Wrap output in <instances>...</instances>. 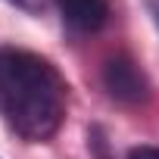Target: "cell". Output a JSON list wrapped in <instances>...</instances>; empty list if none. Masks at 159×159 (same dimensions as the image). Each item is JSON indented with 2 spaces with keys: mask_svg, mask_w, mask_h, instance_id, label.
<instances>
[{
  "mask_svg": "<svg viewBox=\"0 0 159 159\" xmlns=\"http://www.w3.org/2000/svg\"><path fill=\"white\" fill-rule=\"evenodd\" d=\"M62 22L75 31H100L109 19V0H56Z\"/></svg>",
  "mask_w": 159,
  "mask_h": 159,
  "instance_id": "3",
  "label": "cell"
},
{
  "mask_svg": "<svg viewBox=\"0 0 159 159\" xmlns=\"http://www.w3.org/2000/svg\"><path fill=\"white\" fill-rule=\"evenodd\" d=\"M128 159H159V147H147V143L131 147L128 150Z\"/></svg>",
  "mask_w": 159,
  "mask_h": 159,
  "instance_id": "5",
  "label": "cell"
},
{
  "mask_svg": "<svg viewBox=\"0 0 159 159\" xmlns=\"http://www.w3.org/2000/svg\"><path fill=\"white\" fill-rule=\"evenodd\" d=\"M69 88L56 66L31 50L0 47V116L28 143L50 140L66 119Z\"/></svg>",
  "mask_w": 159,
  "mask_h": 159,
  "instance_id": "1",
  "label": "cell"
},
{
  "mask_svg": "<svg viewBox=\"0 0 159 159\" xmlns=\"http://www.w3.org/2000/svg\"><path fill=\"white\" fill-rule=\"evenodd\" d=\"M147 10H150V16H153V22L159 28V0H147Z\"/></svg>",
  "mask_w": 159,
  "mask_h": 159,
  "instance_id": "6",
  "label": "cell"
},
{
  "mask_svg": "<svg viewBox=\"0 0 159 159\" xmlns=\"http://www.w3.org/2000/svg\"><path fill=\"white\" fill-rule=\"evenodd\" d=\"M103 88L119 103H143L150 97V81L131 56H109L103 66Z\"/></svg>",
  "mask_w": 159,
  "mask_h": 159,
  "instance_id": "2",
  "label": "cell"
},
{
  "mask_svg": "<svg viewBox=\"0 0 159 159\" xmlns=\"http://www.w3.org/2000/svg\"><path fill=\"white\" fill-rule=\"evenodd\" d=\"M7 3H10V7H16V10H22V13L41 16V13H47V10H50L53 0H7Z\"/></svg>",
  "mask_w": 159,
  "mask_h": 159,
  "instance_id": "4",
  "label": "cell"
}]
</instances>
